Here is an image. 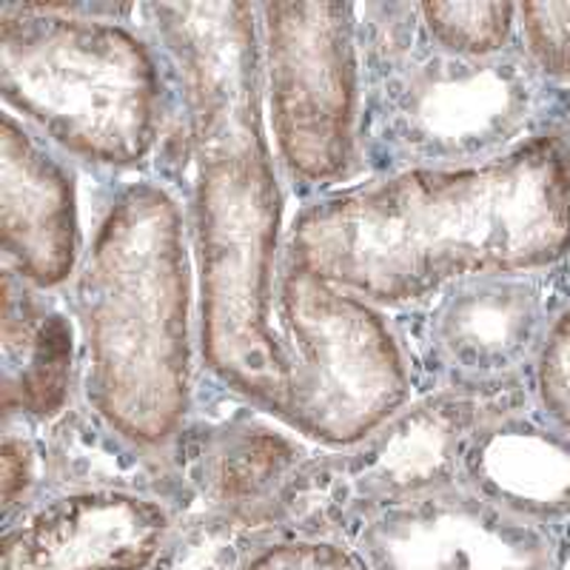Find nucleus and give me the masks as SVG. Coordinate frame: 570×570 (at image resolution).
I'll return each instance as SVG.
<instances>
[{
  "mask_svg": "<svg viewBox=\"0 0 570 570\" xmlns=\"http://www.w3.org/2000/svg\"><path fill=\"white\" fill-rule=\"evenodd\" d=\"M285 254L385 312L471 274L570 259V126L460 169L365 177L299 203Z\"/></svg>",
  "mask_w": 570,
  "mask_h": 570,
  "instance_id": "f257e3e1",
  "label": "nucleus"
},
{
  "mask_svg": "<svg viewBox=\"0 0 570 570\" xmlns=\"http://www.w3.org/2000/svg\"><path fill=\"white\" fill-rule=\"evenodd\" d=\"M263 80H214L183 95V191L197 277L200 371L283 422L294 356L277 328L285 188L266 129Z\"/></svg>",
  "mask_w": 570,
  "mask_h": 570,
  "instance_id": "f03ea898",
  "label": "nucleus"
},
{
  "mask_svg": "<svg viewBox=\"0 0 570 570\" xmlns=\"http://www.w3.org/2000/svg\"><path fill=\"white\" fill-rule=\"evenodd\" d=\"M197 277L186 203L129 177L100 203L63 303L78 328V396L146 451L166 454L195 405Z\"/></svg>",
  "mask_w": 570,
  "mask_h": 570,
  "instance_id": "7ed1b4c3",
  "label": "nucleus"
},
{
  "mask_svg": "<svg viewBox=\"0 0 570 570\" xmlns=\"http://www.w3.org/2000/svg\"><path fill=\"white\" fill-rule=\"evenodd\" d=\"M140 3H3L0 98L78 169L186 191L175 71L135 23Z\"/></svg>",
  "mask_w": 570,
  "mask_h": 570,
  "instance_id": "20e7f679",
  "label": "nucleus"
},
{
  "mask_svg": "<svg viewBox=\"0 0 570 570\" xmlns=\"http://www.w3.org/2000/svg\"><path fill=\"white\" fill-rule=\"evenodd\" d=\"M356 35L363 180L476 166L570 126V89L548 83L519 43L493 58L445 52L411 0L356 7Z\"/></svg>",
  "mask_w": 570,
  "mask_h": 570,
  "instance_id": "39448f33",
  "label": "nucleus"
},
{
  "mask_svg": "<svg viewBox=\"0 0 570 570\" xmlns=\"http://www.w3.org/2000/svg\"><path fill=\"white\" fill-rule=\"evenodd\" d=\"M274 308L294 356L283 425L299 440L337 451L416 396L391 312L317 277L292 254L279 263Z\"/></svg>",
  "mask_w": 570,
  "mask_h": 570,
  "instance_id": "423d86ee",
  "label": "nucleus"
},
{
  "mask_svg": "<svg viewBox=\"0 0 570 570\" xmlns=\"http://www.w3.org/2000/svg\"><path fill=\"white\" fill-rule=\"evenodd\" d=\"M268 135L299 203L363 180L356 3H257Z\"/></svg>",
  "mask_w": 570,
  "mask_h": 570,
  "instance_id": "0eeeda50",
  "label": "nucleus"
},
{
  "mask_svg": "<svg viewBox=\"0 0 570 570\" xmlns=\"http://www.w3.org/2000/svg\"><path fill=\"white\" fill-rule=\"evenodd\" d=\"M485 396L420 394L363 440L312 451L279 493L283 537L351 542L385 508L460 482L462 442Z\"/></svg>",
  "mask_w": 570,
  "mask_h": 570,
  "instance_id": "6e6552de",
  "label": "nucleus"
},
{
  "mask_svg": "<svg viewBox=\"0 0 570 570\" xmlns=\"http://www.w3.org/2000/svg\"><path fill=\"white\" fill-rule=\"evenodd\" d=\"M570 303V259L542 272L471 274L391 312L420 394H497L528 383L553 317Z\"/></svg>",
  "mask_w": 570,
  "mask_h": 570,
  "instance_id": "1a4fd4ad",
  "label": "nucleus"
},
{
  "mask_svg": "<svg viewBox=\"0 0 570 570\" xmlns=\"http://www.w3.org/2000/svg\"><path fill=\"white\" fill-rule=\"evenodd\" d=\"M308 454L283 422L200 371L191 414L166 451L177 482L175 513H237L283 537L279 493Z\"/></svg>",
  "mask_w": 570,
  "mask_h": 570,
  "instance_id": "9d476101",
  "label": "nucleus"
},
{
  "mask_svg": "<svg viewBox=\"0 0 570 570\" xmlns=\"http://www.w3.org/2000/svg\"><path fill=\"white\" fill-rule=\"evenodd\" d=\"M348 544L368 570H562L570 528L508 513L454 482L385 508Z\"/></svg>",
  "mask_w": 570,
  "mask_h": 570,
  "instance_id": "9b49d317",
  "label": "nucleus"
},
{
  "mask_svg": "<svg viewBox=\"0 0 570 570\" xmlns=\"http://www.w3.org/2000/svg\"><path fill=\"white\" fill-rule=\"evenodd\" d=\"M171 525L175 511L140 493H55L9 519L0 570H149Z\"/></svg>",
  "mask_w": 570,
  "mask_h": 570,
  "instance_id": "f8f14e48",
  "label": "nucleus"
},
{
  "mask_svg": "<svg viewBox=\"0 0 570 570\" xmlns=\"http://www.w3.org/2000/svg\"><path fill=\"white\" fill-rule=\"evenodd\" d=\"M86 248L78 166L3 109L0 120V252L3 266L60 294Z\"/></svg>",
  "mask_w": 570,
  "mask_h": 570,
  "instance_id": "ddd939ff",
  "label": "nucleus"
},
{
  "mask_svg": "<svg viewBox=\"0 0 570 570\" xmlns=\"http://www.w3.org/2000/svg\"><path fill=\"white\" fill-rule=\"evenodd\" d=\"M460 485L539 525L570 528V431L539 411L528 383L488 394L462 442Z\"/></svg>",
  "mask_w": 570,
  "mask_h": 570,
  "instance_id": "4468645a",
  "label": "nucleus"
},
{
  "mask_svg": "<svg viewBox=\"0 0 570 570\" xmlns=\"http://www.w3.org/2000/svg\"><path fill=\"white\" fill-rule=\"evenodd\" d=\"M0 274L3 422L49 425L78 400V328L58 294L40 292L7 266Z\"/></svg>",
  "mask_w": 570,
  "mask_h": 570,
  "instance_id": "2eb2a0df",
  "label": "nucleus"
},
{
  "mask_svg": "<svg viewBox=\"0 0 570 570\" xmlns=\"http://www.w3.org/2000/svg\"><path fill=\"white\" fill-rule=\"evenodd\" d=\"M35 440L40 482L32 502L71 491H120L160 499L175 511L177 482L166 454L131 442L80 396L58 420L35 428Z\"/></svg>",
  "mask_w": 570,
  "mask_h": 570,
  "instance_id": "dca6fc26",
  "label": "nucleus"
},
{
  "mask_svg": "<svg viewBox=\"0 0 570 570\" xmlns=\"http://www.w3.org/2000/svg\"><path fill=\"white\" fill-rule=\"evenodd\" d=\"M422 29L445 52L493 58L517 43V3H416Z\"/></svg>",
  "mask_w": 570,
  "mask_h": 570,
  "instance_id": "f3484780",
  "label": "nucleus"
},
{
  "mask_svg": "<svg viewBox=\"0 0 570 570\" xmlns=\"http://www.w3.org/2000/svg\"><path fill=\"white\" fill-rule=\"evenodd\" d=\"M517 43L548 83L570 89V3H517Z\"/></svg>",
  "mask_w": 570,
  "mask_h": 570,
  "instance_id": "a211bd4d",
  "label": "nucleus"
},
{
  "mask_svg": "<svg viewBox=\"0 0 570 570\" xmlns=\"http://www.w3.org/2000/svg\"><path fill=\"white\" fill-rule=\"evenodd\" d=\"M528 389L544 416L570 431V303L553 317L528 371Z\"/></svg>",
  "mask_w": 570,
  "mask_h": 570,
  "instance_id": "6ab92c4d",
  "label": "nucleus"
},
{
  "mask_svg": "<svg viewBox=\"0 0 570 570\" xmlns=\"http://www.w3.org/2000/svg\"><path fill=\"white\" fill-rule=\"evenodd\" d=\"M243 570H368L348 542L279 537L266 542Z\"/></svg>",
  "mask_w": 570,
  "mask_h": 570,
  "instance_id": "aec40b11",
  "label": "nucleus"
},
{
  "mask_svg": "<svg viewBox=\"0 0 570 570\" xmlns=\"http://www.w3.org/2000/svg\"><path fill=\"white\" fill-rule=\"evenodd\" d=\"M40 482V454L35 428L27 422H3L0 445V499L3 522L27 511Z\"/></svg>",
  "mask_w": 570,
  "mask_h": 570,
  "instance_id": "412c9836",
  "label": "nucleus"
}]
</instances>
